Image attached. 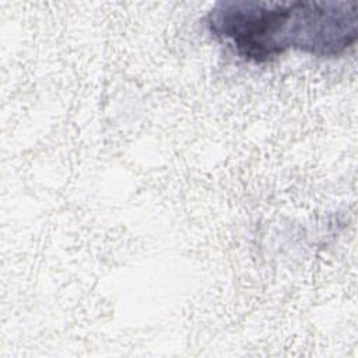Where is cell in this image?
<instances>
[{
    "mask_svg": "<svg viewBox=\"0 0 358 358\" xmlns=\"http://www.w3.org/2000/svg\"><path fill=\"white\" fill-rule=\"evenodd\" d=\"M206 27L243 60L267 63L289 49L336 57L358 36L357 1L222 0L206 15Z\"/></svg>",
    "mask_w": 358,
    "mask_h": 358,
    "instance_id": "cell-1",
    "label": "cell"
}]
</instances>
